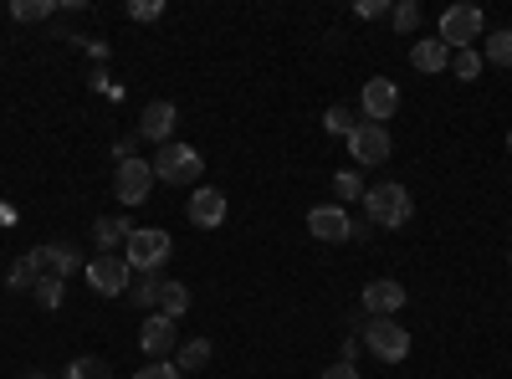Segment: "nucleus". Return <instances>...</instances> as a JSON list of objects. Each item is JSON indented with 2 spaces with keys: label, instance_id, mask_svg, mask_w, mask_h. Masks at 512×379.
Masks as SVG:
<instances>
[{
  "label": "nucleus",
  "instance_id": "21",
  "mask_svg": "<svg viewBox=\"0 0 512 379\" xmlns=\"http://www.w3.org/2000/svg\"><path fill=\"white\" fill-rule=\"evenodd\" d=\"M482 62H492V67H512V26H502V31H492V36H487Z\"/></svg>",
  "mask_w": 512,
  "mask_h": 379
},
{
  "label": "nucleus",
  "instance_id": "5",
  "mask_svg": "<svg viewBox=\"0 0 512 379\" xmlns=\"http://www.w3.org/2000/svg\"><path fill=\"white\" fill-rule=\"evenodd\" d=\"M359 339H364V349H369L374 359H384V364H400V359L410 354V328H400L395 318H369V323L359 328Z\"/></svg>",
  "mask_w": 512,
  "mask_h": 379
},
{
  "label": "nucleus",
  "instance_id": "11",
  "mask_svg": "<svg viewBox=\"0 0 512 379\" xmlns=\"http://www.w3.org/2000/svg\"><path fill=\"white\" fill-rule=\"evenodd\" d=\"M31 262L41 267V277H72L82 272V257H77V246L72 241H47V246H31Z\"/></svg>",
  "mask_w": 512,
  "mask_h": 379
},
{
  "label": "nucleus",
  "instance_id": "26",
  "mask_svg": "<svg viewBox=\"0 0 512 379\" xmlns=\"http://www.w3.org/2000/svg\"><path fill=\"white\" fill-rule=\"evenodd\" d=\"M451 72H456L461 82H477V77H482V52H472V47L451 52Z\"/></svg>",
  "mask_w": 512,
  "mask_h": 379
},
{
  "label": "nucleus",
  "instance_id": "9",
  "mask_svg": "<svg viewBox=\"0 0 512 379\" xmlns=\"http://www.w3.org/2000/svg\"><path fill=\"white\" fill-rule=\"evenodd\" d=\"M359 108H364V123H390L395 108H400V88L390 77H369L364 93H359Z\"/></svg>",
  "mask_w": 512,
  "mask_h": 379
},
{
  "label": "nucleus",
  "instance_id": "36",
  "mask_svg": "<svg viewBox=\"0 0 512 379\" xmlns=\"http://www.w3.org/2000/svg\"><path fill=\"white\" fill-rule=\"evenodd\" d=\"M507 154H512V129H507Z\"/></svg>",
  "mask_w": 512,
  "mask_h": 379
},
{
  "label": "nucleus",
  "instance_id": "7",
  "mask_svg": "<svg viewBox=\"0 0 512 379\" xmlns=\"http://www.w3.org/2000/svg\"><path fill=\"white\" fill-rule=\"evenodd\" d=\"M482 26H487V16H482V6H446L441 11V41L451 52H461V47H472V41L482 36Z\"/></svg>",
  "mask_w": 512,
  "mask_h": 379
},
{
  "label": "nucleus",
  "instance_id": "30",
  "mask_svg": "<svg viewBox=\"0 0 512 379\" xmlns=\"http://www.w3.org/2000/svg\"><path fill=\"white\" fill-rule=\"evenodd\" d=\"M134 379H185V374L175 369V359H149L144 369H134Z\"/></svg>",
  "mask_w": 512,
  "mask_h": 379
},
{
  "label": "nucleus",
  "instance_id": "29",
  "mask_svg": "<svg viewBox=\"0 0 512 379\" xmlns=\"http://www.w3.org/2000/svg\"><path fill=\"white\" fill-rule=\"evenodd\" d=\"M390 21H395V31H415L420 26V6H415V0H395V11H390Z\"/></svg>",
  "mask_w": 512,
  "mask_h": 379
},
{
  "label": "nucleus",
  "instance_id": "17",
  "mask_svg": "<svg viewBox=\"0 0 512 379\" xmlns=\"http://www.w3.org/2000/svg\"><path fill=\"white\" fill-rule=\"evenodd\" d=\"M164 287H169V277H164V272H139V277H134V287H128V298H134V308H144V313H159Z\"/></svg>",
  "mask_w": 512,
  "mask_h": 379
},
{
  "label": "nucleus",
  "instance_id": "31",
  "mask_svg": "<svg viewBox=\"0 0 512 379\" xmlns=\"http://www.w3.org/2000/svg\"><path fill=\"white\" fill-rule=\"evenodd\" d=\"M390 11H395L390 0H359V6H354V16H359V21H384Z\"/></svg>",
  "mask_w": 512,
  "mask_h": 379
},
{
  "label": "nucleus",
  "instance_id": "10",
  "mask_svg": "<svg viewBox=\"0 0 512 379\" xmlns=\"http://www.w3.org/2000/svg\"><path fill=\"white\" fill-rule=\"evenodd\" d=\"M175 123H180V108L169 98H154L144 113H139V139L149 144H175Z\"/></svg>",
  "mask_w": 512,
  "mask_h": 379
},
{
  "label": "nucleus",
  "instance_id": "15",
  "mask_svg": "<svg viewBox=\"0 0 512 379\" xmlns=\"http://www.w3.org/2000/svg\"><path fill=\"white\" fill-rule=\"evenodd\" d=\"M139 349L149 359H164V354H175V318H164V313H149L144 328H139Z\"/></svg>",
  "mask_w": 512,
  "mask_h": 379
},
{
  "label": "nucleus",
  "instance_id": "6",
  "mask_svg": "<svg viewBox=\"0 0 512 379\" xmlns=\"http://www.w3.org/2000/svg\"><path fill=\"white\" fill-rule=\"evenodd\" d=\"M149 190H154V164L149 159H118V170H113V195H118V205H144L149 200Z\"/></svg>",
  "mask_w": 512,
  "mask_h": 379
},
{
  "label": "nucleus",
  "instance_id": "23",
  "mask_svg": "<svg viewBox=\"0 0 512 379\" xmlns=\"http://www.w3.org/2000/svg\"><path fill=\"white\" fill-rule=\"evenodd\" d=\"M62 379H113V369L103 364V359H93V354H82V359H72L67 364V374Z\"/></svg>",
  "mask_w": 512,
  "mask_h": 379
},
{
  "label": "nucleus",
  "instance_id": "32",
  "mask_svg": "<svg viewBox=\"0 0 512 379\" xmlns=\"http://www.w3.org/2000/svg\"><path fill=\"white\" fill-rule=\"evenodd\" d=\"M159 16H164L159 0H139V6H128V21H159Z\"/></svg>",
  "mask_w": 512,
  "mask_h": 379
},
{
  "label": "nucleus",
  "instance_id": "13",
  "mask_svg": "<svg viewBox=\"0 0 512 379\" xmlns=\"http://www.w3.org/2000/svg\"><path fill=\"white\" fill-rule=\"evenodd\" d=\"M359 303H364L369 318H395V313L405 308V287H400L395 277H379V282L364 287V298H359Z\"/></svg>",
  "mask_w": 512,
  "mask_h": 379
},
{
  "label": "nucleus",
  "instance_id": "16",
  "mask_svg": "<svg viewBox=\"0 0 512 379\" xmlns=\"http://www.w3.org/2000/svg\"><path fill=\"white\" fill-rule=\"evenodd\" d=\"M410 67L415 72H446L451 67V47L441 36H420L415 47H410Z\"/></svg>",
  "mask_w": 512,
  "mask_h": 379
},
{
  "label": "nucleus",
  "instance_id": "22",
  "mask_svg": "<svg viewBox=\"0 0 512 379\" xmlns=\"http://www.w3.org/2000/svg\"><path fill=\"white\" fill-rule=\"evenodd\" d=\"M159 313L180 323V318L190 313V287H185V282H169V287H164V298H159Z\"/></svg>",
  "mask_w": 512,
  "mask_h": 379
},
{
  "label": "nucleus",
  "instance_id": "18",
  "mask_svg": "<svg viewBox=\"0 0 512 379\" xmlns=\"http://www.w3.org/2000/svg\"><path fill=\"white\" fill-rule=\"evenodd\" d=\"M134 231H139V226L128 221V216H98V221H93V241L108 246V251H113V246H128V236H134Z\"/></svg>",
  "mask_w": 512,
  "mask_h": 379
},
{
  "label": "nucleus",
  "instance_id": "35",
  "mask_svg": "<svg viewBox=\"0 0 512 379\" xmlns=\"http://www.w3.org/2000/svg\"><path fill=\"white\" fill-rule=\"evenodd\" d=\"M26 379H47V374H41V369H31V374H26Z\"/></svg>",
  "mask_w": 512,
  "mask_h": 379
},
{
  "label": "nucleus",
  "instance_id": "14",
  "mask_svg": "<svg viewBox=\"0 0 512 379\" xmlns=\"http://www.w3.org/2000/svg\"><path fill=\"white\" fill-rule=\"evenodd\" d=\"M226 195L216 190V185H200L195 195H190V226H200V231H216L221 221H226Z\"/></svg>",
  "mask_w": 512,
  "mask_h": 379
},
{
  "label": "nucleus",
  "instance_id": "4",
  "mask_svg": "<svg viewBox=\"0 0 512 379\" xmlns=\"http://www.w3.org/2000/svg\"><path fill=\"white\" fill-rule=\"evenodd\" d=\"M154 164V180H164V185H195L200 180V170H205V159H200V149H190V144H159V154L149 159Z\"/></svg>",
  "mask_w": 512,
  "mask_h": 379
},
{
  "label": "nucleus",
  "instance_id": "20",
  "mask_svg": "<svg viewBox=\"0 0 512 379\" xmlns=\"http://www.w3.org/2000/svg\"><path fill=\"white\" fill-rule=\"evenodd\" d=\"M210 354H216V349H210V339H185V344L175 349V369H180V374H185V369H205Z\"/></svg>",
  "mask_w": 512,
  "mask_h": 379
},
{
  "label": "nucleus",
  "instance_id": "24",
  "mask_svg": "<svg viewBox=\"0 0 512 379\" xmlns=\"http://www.w3.org/2000/svg\"><path fill=\"white\" fill-rule=\"evenodd\" d=\"M323 129H328V134H333V139H349V134H354V129H359V123H354V113H349V108H344V103H333V108H328V113H323Z\"/></svg>",
  "mask_w": 512,
  "mask_h": 379
},
{
  "label": "nucleus",
  "instance_id": "3",
  "mask_svg": "<svg viewBox=\"0 0 512 379\" xmlns=\"http://www.w3.org/2000/svg\"><path fill=\"white\" fill-rule=\"evenodd\" d=\"M82 277L98 298H123L128 287H134V267L123 262V251H98L93 262H82Z\"/></svg>",
  "mask_w": 512,
  "mask_h": 379
},
{
  "label": "nucleus",
  "instance_id": "28",
  "mask_svg": "<svg viewBox=\"0 0 512 379\" xmlns=\"http://www.w3.org/2000/svg\"><path fill=\"white\" fill-rule=\"evenodd\" d=\"M62 287H67L62 277H41V282H36V303L47 308V313H57V308H62Z\"/></svg>",
  "mask_w": 512,
  "mask_h": 379
},
{
  "label": "nucleus",
  "instance_id": "27",
  "mask_svg": "<svg viewBox=\"0 0 512 379\" xmlns=\"http://www.w3.org/2000/svg\"><path fill=\"white\" fill-rule=\"evenodd\" d=\"M364 175L359 170H344V175H333V195H338V205H344V200H364Z\"/></svg>",
  "mask_w": 512,
  "mask_h": 379
},
{
  "label": "nucleus",
  "instance_id": "19",
  "mask_svg": "<svg viewBox=\"0 0 512 379\" xmlns=\"http://www.w3.org/2000/svg\"><path fill=\"white\" fill-rule=\"evenodd\" d=\"M36 282H41V267L31 262V251H26V257H16V262H11L6 287H11V292H36Z\"/></svg>",
  "mask_w": 512,
  "mask_h": 379
},
{
  "label": "nucleus",
  "instance_id": "8",
  "mask_svg": "<svg viewBox=\"0 0 512 379\" xmlns=\"http://www.w3.org/2000/svg\"><path fill=\"white\" fill-rule=\"evenodd\" d=\"M390 149H395V139H390V129H384V123H359V129L349 134V154H354L359 170H369V164H384V159H390Z\"/></svg>",
  "mask_w": 512,
  "mask_h": 379
},
{
  "label": "nucleus",
  "instance_id": "1",
  "mask_svg": "<svg viewBox=\"0 0 512 379\" xmlns=\"http://www.w3.org/2000/svg\"><path fill=\"white\" fill-rule=\"evenodd\" d=\"M410 210H415L410 205V190L395 185V180H379V185L364 190V221L379 226V231H400L410 221Z\"/></svg>",
  "mask_w": 512,
  "mask_h": 379
},
{
  "label": "nucleus",
  "instance_id": "2",
  "mask_svg": "<svg viewBox=\"0 0 512 379\" xmlns=\"http://www.w3.org/2000/svg\"><path fill=\"white\" fill-rule=\"evenodd\" d=\"M169 257H175V241H169V231H159V226H139L123 246V262L134 267V277L139 272H164Z\"/></svg>",
  "mask_w": 512,
  "mask_h": 379
},
{
  "label": "nucleus",
  "instance_id": "34",
  "mask_svg": "<svg viewBox=\"0 0 512 379\" xmlns=\"http://www.w3.org/2000/svg\"><path fill=\"white\" fill-rule=\"evenodd\" d=\"M349 236H354V241H369V236H374V226H369V221H354V231H349Z\"/></svg>",
  "mask_w": 512,
  "mask_h": 379
},
{
  "label": "nucleus",
  "instance_id": "25",
  "mask_svg": "<svg viewBox=\"0 0 512 379\" xmlns=\"http://www.w3.org/2000/svg\"><path fill=\"white\" fill-rule=\"evenodd\" d=\"M11 21H52V0H11Z\"/></svg>",
  "mask_w": 512,
  "mask_h": 379
},
{
  "label": "nucleus",
  "instance_id": "12",
  "mask_svg": "<svg viewBox=\"0 0 512 379\" xmlns=\"http://www.w3.org/2000/svg\"><path fill=\"white\" fill-rule=\"evenodd\" d=\"M308 231H313V241L338 246V241H349L354 221H349V210H344V205H313V210H308Z\"/></svg>",
  "mask_w": 512,
  "mask_h": 379
},
{
  "label": "nucleus",
  "instance_id": "33",
  "mask_svg": "<svg viewBox=\"0 0 512 379\" xmlns=\"http://www.w3.org/2000/svg\"><path fill=\"white\" fill-rule=\"evenodd\" d=\"M323 379H359V369H354V364H344V359H338L333 369H323Z\"/></svg>",
  "mask_w": 512,
  "mask_h": 379
}]
</instances>
